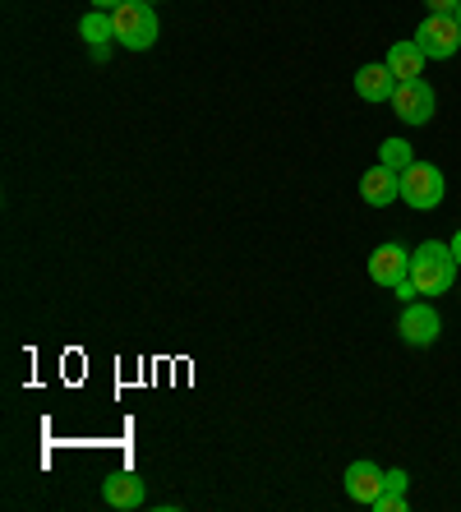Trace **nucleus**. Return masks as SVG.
Instances as JSON below:
<instances>
[{
  "label": "nucleus",
  "instance_id": "14",
  "mask_svg": "<svg viewBox=\"0 0 461 512\" xmlns=\"http://www.w3.org/2000/svg\"><path fill=\"white\" fill-rule=\"evenodd\" d=\"M379 162L388 171H397V176H402V171H411L415 167V148L406 139H383L379 143Z\"/></svg>",
  "mask_w": 461,
  "mask_h": 512
},
{
  "label": "nucleus",
  "instance_id": "8",
  "mask_svg": "<svg viewBox=\"0 0 461 512\" xmlns=\"http://www.w3.org/2000/svg\"><path fill=\"white\" fill-rule=\"evenodd\" d=\"M360 199L369 203V208H388V203L402 199V176L397 171H388L379 162V167H369L365 176H360Z\"/></svg>",
  "mask_w": 461,
  "mask_h": 512
},
{
  "label": "nucleus",
  "instance_id": "21",
  "mask_svg": "<svg viewBox=\"0 0 461 512\" xmlns=\"http://www.w3.org/2000/svg\"><path fill=\"white\" fill-rule=\"evenodd\" d=\"M452 19H457V28H461V5H457V10H452Z\"/></svg>",
  "mask_w": 461,
  "mask_h": 512
},
{
  "label": "nucleus",
  "instance_id": "4",
  "mask_svg": "<svg viewBox=\"0 0 461 512\" xmlns=\"http://www.w3.org/2000/svg\"><path fill=\"white\" fill-rule=\"evenodd\" d=\"M415 47L425 51V60H452L461 51V28L452 14H429L425 24L415 28Z\"/></svg>",
  "mask_w": 461,
  "mask_h": 512
},
{
  "label": "nucleus",
  "instance_id": "17",
  "mask_svg": "<svg viewBox=\"0 0 461 512\" xmlns=\"http://www.w3.org/2000/svg\"><path fill=\"white\" fill-rule=\"evenodd\" d=\"M392 291H397V300H402V305H411V300L420 296V291H415V282H411V277H402V282L392 286Z\"/></svg>",
  "mask_w": 461,
  "mask_h": 512
},
{
  "label": "nucleus",
  "instance_id": "18",
  "mask_svg": "<svg viewBox=\"0 0 461 512\" xmlns=\"http://www.w3.org/2000/svg\"><path fill=\"white\" fill-rule=\"evenodd\" d=\"M425 5H429V14H452L461 0H425Z\"/></svg>",
  "mask_w": 461,
  "mask_h": 512
},
{
  "label": "nucleus",
  "instance_id": "11",
  "mask_svg": "<svg viewBox=\"0 0 461 512\" xmlns=\"http://www.w3.org/2000/svg\"><path fill=\"white\" fill-rule=\"evenodd\" d=\"M392 88H397V79L388 65H360V74H355L360 102H392Z\"/></svg>",
  "mask_w": 461,
  "mask_h": 512
},
{
  "label": "nucleus",
  "instance_id": "3",
  "mask_svg": "<svg viewBox=\"0 0 461 512\" xmlns=\"http://www.w3.org/2000/svg\"><path fill=\"white\" fill-rule=\"evenodd\" d=\"M443 194H448V185H443V171H438L434 162H415L411 171H402V203H411L415 213L438 208Z\"/></svg>",
  "mask_w": 461,
  "mask_h": 512
},
{
  "label": "nucleus",
  "instance_id": "5",
  "mask_svg": "<svg viewBox=\"0 0 461 512\" xmlns=\"http://www.w3.org/2000/svg\"><path fill=\"white\" fill-rule=\"evenodd\" d=\"M434 107H438V97L425 79H406V84L392 88V111H397V120H406V125H429Z\"/></svg>",
  "mask_w": 461,
  "mask_h": 512
},
{
  "label": "nucleus",
  "instance_id": "7",
  "mask_svg": "<svg viewBox=\"0 0 461 512\" xmlns=\"http://www.w3.org/2000/svg\"><path fill=\"white\" fill-rule=\"evenodd\" d=\"M369 277L392 291L402 277H411V250H402V245H379V250L369 254Z\"/></svg>",
  "mask_w": 461,
  "mask_h": 512
},
{
  "label": "nucleus",
  "instance_id": "1",
  "mask_svg": "<svg viewBox=\"0 0 461 512\" xmlns=\"http://www.w3.org/2000/svg\"><path fill=\"white\" fill-rule=\"evenodd\" d=\"M411 282L420 296H443L457 282V259H452V245L443 240H425L420 250L411 254Z\"/></svg>",
  "mask_w": 461,
  "mask_h": 512
},
{
  "label": "nucleus",
  "instance_id": "19",
  "mask_svg": "<svg viewBox=\"0 0 461 512\" xmlns=\"http://www.w3.org/2000/svg\"><path fill=\"white\" fill-rule=\"evenodd\" d=\"M116 5H125V0H93V10H116Z\"/></svg>",
  "mask_w": 461,
  "mask_h": 512
},
{
  "label": "nucleus",
  "instance_id": "10",
  "mask_svg": "<svg viewBox=\"0 0 461 512\" xmlns=\"http://www.w3.org/2000/svg\"><path fill=\"white\" fill-rule=\"evenodd\" d=\"M383 65L392 70L397 84H406V79H420V74H425V51L415 47V37H406V42H392V51H388Z\"/></svg>",
  "mask_w": 461,
  "mask_h": 512
},
{
  "label": "nucleus",
  "instance_id": "13",
  "mask_svg": "<svg viewBox=\"0 0 461 512\" xmlns=\"http://www.w3.org/2000/svg\"><path fill=\"white\" fill-rule=\"evenodd\" d=\"M79 37L88 42V47H111V42H116V19H111V10H88L83 14Z\"/></svg>",
  "mask_w": 461,
  "mask_h": 512
},
{
  "label": "nucleus",
  "instance_id": "15",
  "mask_svg": "<svg viewBox=\"0 0 461 512\" xmlns=\"http://www.w3.org/2000/svg\"><path fill=\"white\" fill-rule=\"evenodd\" d=\"M406 485H411L406 471H383V489H388V494H406Z\"/></svg>",
  "mask_w": 461,
  "mask_h": 512
},
{
  "label": "nucleus",
  "instance_id": "16",
  "mask_svg": "<svg viewBox=\"0 0 461 512\" xmlns=\"http://www.w3.org/2000/svg\"><path fill=\"white\" fill-rule=\"evenodd\" d=\"M374 508H379V512H402L406 508V494H388V489H383L379 499H374Z\"/></svg>",
  "mask_w": 461,
  "mask_h": 512
},
{
  "label": "nucleus",
  "instance_id": "12",
  "mask_svg": "<svg viewBox=\"0 0 461 512\" xmlns=\"http://www.w3.org/2000/svg\"><path fill=\"white\" fill-rule=\"evenodd\" d=\"M102 499H107V508H120V512H130L143 503V480L134 476V471H116V476L102 485Z\"/></svg>",
  "mask_w": 461,
  "mask_h": 512
},
{
  "label": "nucleus",
  "instance_id": "9",
  "mask_svg": "<svg viewBox=\"0 0 461 512\" xmlns=\"http://www.w3.org/2000/svg\"><path fill=\"white\" fill-rule=\"evenodd\" d=\"M383 494V471L369 457H360V462L346 466V499L365 503V508H374V499Z\"/></svg>",
  "mask_w": 461,
  "mask_h": 512
},
{
  "label": "nucleus",
  "instance_id": "20",
  "mask_svg": "<svg viewBox=\"0 0 461 512\" xmlns=\"http://www.w3.org/2000/svg\"><path fill=\"white\" fill-rule=\"evenodd\" d=\"M452 259H457V268H461V231L452 236Z\"/></svg>",
  "mask_w": 461,
  "mask_h": 512
},
{
  "label": "nucleus",
  "instance_id": "2",
  "mask_svg": "<svg viewBox=\"0 0 461 512\" xmlns=\"http://www.w3.org/2000/svg\"><path fill=\"white\" fill-rule=\"evenodd\" d=\"M111 19H116V42L130 51H148L157 42V14L153 5H143V0H125V5H116L111 10Z\"/></svg>",
  "mask_w": 461,
  "mask_h": 512
},
{
  "label": "nucleus",
  "instance_id": "6",
  "mask_svg": "<svg viewBox=\"0 0 461 512\" xmlns=\"http://www.w3.org/2000/svg\"><path fill=\"white\" fill-rule=\"evenodd\" d=\"M397 333H402V342H411V346H434L438 333H443V319H438L434 305H425V300H411V305L402 310Z\"/></svg>",
  "mask_w": 461,
  "mask_h": 512
},
{
  "label": "nucleus",
  "instance_id": "22",
  "mask_svg": "<svg viewBox=\"0 0 461 512\" xmlns=\"http://www.w3.org/2000/svg\"><path fill=\"white\" fill-rule=\"evenodd\" d=\"M143 5H157V0H143Z\"/></svg>",
  "mask_w": 461,
  "mask_h": 512
}]
</instances>
